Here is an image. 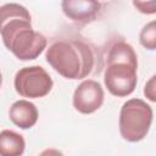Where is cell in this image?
Here are the masks:
<instances>
[{"instance_id": "11", "label": "cell", "mask_w": 156, "mask_h": 156, "mask_svg": "<svg viewBox=\"0 0 156 156\" xmlns=\"http://www.w3.org/2000/svg\"><path fill=\"white\" fill-rule=\"evenodd\" d=\"M133 6L144 15H154L156 12V1H133Z\"/></svg>"}, {"instance_id": "7", "label": "cell", "mask_w": 156, "mask_h": 156, "mask_svg": "<svg viewBox=\"0 0 156 156\" xmlns=\"http://www.w3.org/2000/svg\"><path fill=\"white\" fill-rule=\"evenodd\" d=\"M101 7L102 4L99 1L65 0L61 2V9L63 15L71 21L80 24H85L94 21L99 16Z\"/></svg>"}, {"instance_id": "2", "label": "cell", "mask_w": 156, "mask_h": 156, "mask_svg": "<svg viewBox=\"0 0 156 156\" xmlns=\"http://www.w3.org/2000/svg\"><path fill=\"white\" fill-rule=\"evenodd\" d=\"M45 60L49 66L66 79L87 78L94 69L95 54L82 39H58L46 48Z\"/></svg>"}, {"instance_id": "8", "label": "cell", "mask_w": 156, "mask_h": 156, "mask_svg": "<svg viewBox=\"0 0 156 156\" xmlns=\"http://www.w3.org/2000/svg\"><path fill=\"white\" fill-rule=\"evenodd\" d=\"M9 118L20 129L27 130L37 124L38 118H39V112H38L37 106L32 101L21 99V100L15 101L10 106Z\"/></svg>"}, {"instance_id": "4", "label": "cell", "mask_w": 156, "mask_h": 156, "mask_svg": "<svg viewBox=\"0 0 156 156\" xmlns=\"http://www.w3.org/2000/svg\"><path fill=\"white\" fill-rule=\"evenodd\" d=\"M154 119L152 107L143 99L133 98L127 100L118 117V129L123 140L139 143L149 134Z\"/></svg>"}, {"instance_id": "5", "label": "cell", "mask_w": 156, "mask_h": 156, "mask_svg": "<svg viewBox=\"0 0 156 156\" xmlns=\"http://www.w3.org/2000/svg\"><path fill=\"white\" fill-rule=\"evenodd\" d=\"M13 87L22 98L40 99L52 90L54 82L45 68L35 65L20 68L15 74Z\"/></svg>"}, {"instance_id": "1", "label": "cell", "mask_w": 156, "mask_h": 156, "mask_svg": "<svg viewBox=\"0 0 156 156\" xmlns=\"http://www.w3.org/2000/svg\"><path fill=\"white\" fill-rule=\"evenodd\" d=\"M0 37L5 48L20 61L38 58L48 46V39L32 27L27 7L17 2L0 6Z\"/></svg>"}, {"instance_id": "14", "label": "cell", "mask_w": 156, "mask_h": 156, "mask_svg": "<svg viewBox=\"0 0 156 156\" xmlns=\"http://www.w3.org/2000/svg\"><path fill=\"white\" fill-rule=\"evenodd\" d=\"M1 85H2V73L0 72V88H1Z\"/></svg>"}, {"instance_id": "10", "label": "cell", "mask_w": 156, "mask_h": 156, "mask_svg": "<svg viewBox=\"0 0 156 156\" xmlns=\"http://www.w3.org/2000/svg\"><path fill=\"white\" fill-rule=\"evenodd\" d=\"M139 43L149 51L156 50V22L150 21L146 23L139 33Z\"/></svg>"}, {"instance_id": "13", "label": "cell", "mask_w": 156, "mask_h": 156, "mask_svg": "<svg viewBox=\"0 0 156 156\" xmlns=\"http://www.w3.org/2000/svg\"><path fill=\"white\" fill-rule=\"evenodd\" d=\"M38 156H65V155H63L62 151H60L58 149L48 147V149H44Z\"/></svg>"}, {"instance_id": "12", "label": "cell", "mask_w": 156, "mask_h": 156, "mask_svg": "<svg viewBox=\"0 0 156 156\" xmlns=\"http://www.w3.org/2000/svg\"><path fill=\"white\" fill-rule=\"evenodd\" d=\"M144 95L145 98L151 101V102H155L156 101V76H151L150 79L145 83V87H144Z\"/></svg>"}, {"instance_id": "6", "label": "cell", "mask_w": 156, "mask_h": 156, "mask_svg": "<svg viewBox=\"0 0 156 156\" xmlns=\"http://www.w3.org/2000/svg\"><path fill=\"white\" fill-rule=\"evenodd\" d=\"M105 91L102 85L95 79H84L73 91L72 105L82 115L96 112L104 104Z\"/></svg>"}, {"instance_id": "3", "label": "cell", "mask_w": 156, "mask_h": 156, "mask_svg": "<svg viewBox=\"0 0 156 156\" xmlns=\"http://www.w3.org/2000/svg\"><path fill=\"white\" fill-rule=\"evenodd\" d=\"M104 84L107 91L117 98H126L134 93L138 84V55L129 43L118 40L110 46L104 69Z\"/></svg>"}, {"instance_id": "9", "label": "cell", "mask_w": 156, "mask_h": 156, "mask_svg": "<svg viewBox=\"0 0 156 156\" xmlns=\"http://www.w3.org/2000/svg\"><path fill=\"white\" fill-rule=\"evenodd\" d=\"M26 150V140L22 134L4 129L0 132V156H22Z\"/></svg>"}]
</instances>
